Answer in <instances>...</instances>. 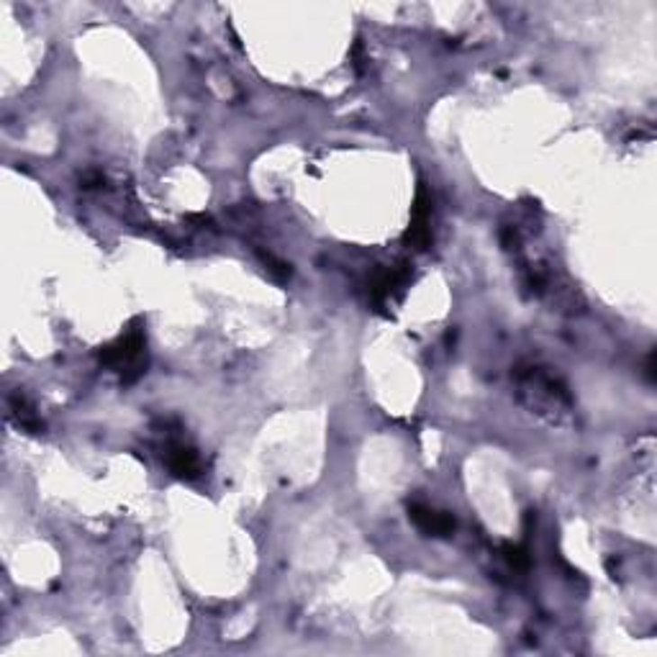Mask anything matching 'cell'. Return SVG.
<instances>
[{"label":"cell","mask_w":657,"mask_h":657,"mask_svg":"<svg viewBox=\"0 0 657 657\" xmlns=\"http://www.w3.org/2000/svg\"><path fill=\"white\" fill-rule=\"evenodd\" d=\"M101 363L122 375L123 382L139 381L147 373V337L141 328H129L116 342L101 349Z\"/></svg>","instance_id":"1"},{"label":"cell","mask_w":657,"mask_h":657,"mask_svg":"<svg viewBox=\"0 0 657 657\" xmlns=\"http://www.w3.org/2000/svg\"><path fill=\"white\" fill-rule=\"evenodd\" d=\"M432 198L427 193V185L418 183L414 208H411V224L403 234V242L411 244L414 249H427L432 244Z\"/></svg>","instance_id":"2"},{"label":"cell","mask_w":657,"mask_h":657,"mask_svg":"<svg viewBox=\"0 0 657 657\" xmlns=\"http://www.w3.org/2000/svg\"><path fill=\"white\" fill-rule=\"evenodd\" d=\"M409 519L414 521L416 529L424 532L427 536H450L454 532V517L447 511H436L432 506L424 503H414L409 506Z\"/></svg>","instance_id":"3"},{"label":"cell","mask_w":657,"mask_h":657,"mask_svg":"<svg viewBox=\"0 0 657 657\" xmlns=\"http://www.w3.org/2000/svg\"><path fill=\"white\" fill-rule=\"evenodd\" d=\"M409 277H411L409 265L391 267V270H381L378 275L373 277V283H370V295H373V301H375L378 306H382L385 301H391V298L409 283Z\"/></svg>","instance_id":"4"},{"label":"cell","mask_w":657,"mask_h":657,"mask_svg":"<svg viewBox=\"0 0 657 657\" xmlns=\"http://www.w3.org/2000/svg\"><path fill=\"white\" fill-rule=\"evenodd\" d=\"M167 467H170L173 475L183 478V481L198 478L201 470H203L198 452L193 450V447H188V445H173V447L167 450Z\"/></svg>","instance_id":"5"},{"label":"cell","mask_w":657,"mask_h":657,"mask_svg":"<svg viewBox=\"0 0 657 657\" xmlns=\"http://www.w3.org/2000/svg\"><path fill=\"white\" fill-rule=\"evenodd\" d=\"M11 414L16 418V424L21 429L32 434H41L44 432V424L39 421V416L34 414V409L29 406V400L23 396H14L11 398Z\"/></svg>","instance_id":"6"},{"label":"cell","mask_w":657,"mask_h":657,"mask_svg":"<svg viewBox=\"0 0 657 657\" xmlns=\"http://www.w3.org/2000/svg\"><path fill=\"white\" fill-rule=\"evenodd\" d=\"M503 557H506V562H508L514 571H526L529 562H532L524 544H506V547H503Z\"/></svg>","instance_id":"7"},{"label":"cell","mask_w":657,"mask_h":657,"mask_svg":"<svg viewBox=\"0 0 657 657\" xmlns=\"http://www.w3.org/2000/svg\"><path fill=\"white\" fill-rule=\"evenodd\" d=\"M260 257L265 260V265H270V273H273L275 277H280V280H288V277H291V265H285V262L275 260V257H273L270 252H267V255H265V252H260Z\"/></svg>","instance_id":"8"}]
</instances>
